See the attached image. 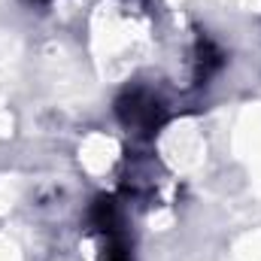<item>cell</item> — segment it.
<instances>
[{
  "label": "cell",
  "mask_w": 261,
  "mask_h": 261,
  "mask_svg": "<svg viewBox=\"0 0 261 261\" xmlns=\"http://www.w3.org/2000/svg\"><path fill=\"white\" fill-rule=\"evenodd\" d=\"M110 261H128V255H125V252H122V249H116V252H113V255H110Z\"/></svg>",
  "instance_id": "cell-1"
}]
</instances>
